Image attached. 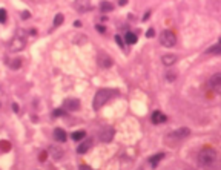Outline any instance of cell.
<instances>
[{
	"label": "cell",
	"mask_w": 221,
	"mask_h": 170,
	"mask_svg": "<svg viewBox=\"0 0 221 170\" xmlns=\"http://www.w3.org/2000/svg\"><path fill=\"white\" fill-rule=\"evenodd\" d=\"M207 54H221V43L215 44V46H212V48L207 51Z\"/></svg>",
	"instance_id": "ac0fdd59"
},
{
	"label": "cell",
	"mask_w": 221,
	"mask_h": 170,
	"mask_svg": "<svg viewBox=\"0 0 221 170\" xmlns=\"http://www.w3.org/2000/svg\"><path fill=\"white\" fill-rule=\"evenodd\" d=\"M150 120H152L154 124H161V123H166V121H167V116L163 112H160V111H155V112L152 113Z\"/></svg>",
	"instance_id": "8992f818"
},
{
	"label": "cell",
	"mask_w": 221,
	"mask_h": 170,
	"mask_svg": "<svg viewBox=\"0 0 221 170\" xmlns=\"http://www.w3.org/2000/svg\"><path fill=\"white\" fill-rule=\"evenodd\" d=\"M215 159H217V152L212 149V147H203L200 152H198V161H200V164H203V166H210V164H213L215 162Z\"/></svg>",
	"instance_id": "7a4b0ae2"
},
{
	"label": "cell",
	"mask_w": 221,
	"mask_h": 170,
	"mask_svg": "<svg viewBox=\"0 0 221 170\" xmlns=\"http://www.w3.org/2000/svg\"><path fill=\"white\" fill-rule=\"evenodd\" d=\"M146 37H149V39H152V37H155V29H154V28H149V29H147Z\"/></svg>",
	"instance_id": "603a6c76"
},
{
	"label": "cell",
	"mask_w": 221,
	"mask_h": 170,
	"mask_svg": "<svg viewBox=\"0 0 221 170\" xmlns=\"http://www.w3.org/2000/svg\"><path fill=\"white\" fill-rule=\"evenodd\" d=\"M63 20H65L63 14H57L55 15V18H54V26H60V25L63 23Z\"/></svg>",
	"instance_id": "ffe728a7"
},
{
	"label": "cell",
	"mask_w": 221,
	"mask_h": 170,
	"mask_svg": "<svg viewBox=\"0 0 221 170\" xmlns=\"http://www.w3.org/2000/svg\"><path fill=\"white\" fill-rule=\"evenodd\" d=\"M6 22V9H0V23H5Z\"/></svg>",
	"instance_id": "7402d4cb"
},
{
	"label": "cell",
	"mask_w": 221,
	"mask_h": 170,
	"mask_svg": "<svg viewBox=\"0 0 221 170\" xmlns=\"http://www.w3.org/2000/svg\"><path fill=\"white\" fill-rule=\"evenodd\" d=\"M124 42L128 43V44H135V43H137V35H135L134 32H126Z\"/></svg>",
	"instance_id": "4fadbf2b"
},
{
	"label": "cell",
	"mask_w": 221,
	"mask_h": 170,
	"mask_svg": "<svg viewBox=\"0 0 221 170\" xmlns=\"http://www.w3.org/2000/svg\"><path fill=\"white\" fill-rule=\"evenodd\" d=\"M189 133H191V130H189L187 127H181V129H178L177 132H174V133H172V137L184 138V137H189Z\"/></svg>",
	"instance_id": "7c38bea8"
},
{
	"label": "cell",
	"mask_w": 221,
	"mask_h": 170,
	"mask_svg": "<svg viewBox=\"0 0 221 170\" xmlns=\"http://www.w3.org/2000/svg\"><path fill=\"white\" fill-rule=\"evenodd\" d=\"M149 15H150V13H149V11H147L146 14L143 15V20H147V18H149Z\"/></svg>",
	"instance_id": "f546056e"
},
{
	"label": "cell",
	"mask_w": 221,
	"mask_h": 170,
	"mask_svg": "<svg viewBox=\"0 0 221 170\" xmlns=\"http://www.w3.org/2000/svg\"><path fill=\"white\" fill-rule=\"evenodd\" d=\"M22 17H23V18H29V13H23Z\"/></svg>",
	"instance_id": "4dcf8cb0"
},
{
	"label": "cell",
	"mask_w": 221,
	"mask_h": 170,
	"mask_svg": "<svg viewBox=\"0 0 221 170\" xmlns=\"http://www.w3.org/2000/svg\"><path fill=\"white\" fill-rule=\"evenodd\" d=\"M20 64H22V58H15L14 61L11 63V68H13V69H17V68H20Z\"/></svg>",
	"instance_id": "44dd1931"
},
{
	"label": "cell",
	"mask_w": 221,
	"mask_h": 170,
	"mask_svg": "<svg viewBox=\"0 0 221 170\" xmlns=\"http://www.w3.org/2000/svg\"><path fill=\"white\" fill-rule=\"evenodd\" d=\"M115 42H117V44L120 46V48H123V46H124V42H123V39H121L120 35H115Z\"/></svg>",
	"instance_id": "cb8c5ba5"
},
{
	"label": "cell",
	"mask_w": 221,
	"mask_h": 170,
	"mask_svg": "<svg viewBox=\"0 0 221 170\" xmlns=\"http://www.w3.org/2000/svg\"><path fill=\"white\" fill-rule=\"evenodd\" d=\"M95 29H97L98 32H106V28H104L103 25H97V26H95Z\"/></svg>",
	"instance_id": "484cf974"
},
{
	"label": "cell",
	"mask_w": 221,
	"mask_h": 170,
	"mask_svg": "<svg viewBox=\"0 0 221 170\" xmlns=\"http://www.w3.org/2000/svg\"><path fill=\"white\" fill-rule=\"evenodd\" d=\"M65 109H68V111H78L80 109V101L74 98L66 100L65 101Z\"/></svg>",
	"instance_id": "52a82bcc"
},
{
	"label": "cell",
	"mask_w": 221,
	"mask_h": 170,
	"mask_svg": "<svg viewBox=\"0 0 221 170\" xmlns=\"http://www.w3.org/2000/svg\"><path fill=\"white\" fill-rule=\"evenodd\" d=\"M160 43H161L164 48H172V46H175V43H177V35H175V32L171 31V29L163 31L161 34H160Z\"/></svg>",
	"instance_id": "3957f363"
},
{
	"label": "cell",
	"mask_w": 221,
	"mask_h": 170,
	"mask_svg": "<svg viewBox=\"0 0 221 170\" xmlns=\"http://www.w3.org/2000/svg\"><path fill=\"white\" fill-rule=\"evenodd\" d=\"M89 147H91V141L82 142V144L77 147V152H78V153H86V152L89 150Z\"/></svg>",
	"instance_id": "9a60e30c"
},
{
	"label": "cell",
	"mask_w": 221,
	"mask_h": 170,
	"mask_svg": "<svg viewBox=\"0 0 221 170\" xmlns=\"http://www.w3.org/2000/svg\"><path fill=\"white\" fill-rule=\"evenodd\" d=\"M161 60H163V64H166V66H171V64H174V63H175L177 57L174 55V54H166V55L161 57Z\"/></svg>",
	"instance_id": "30bf717a"
},
{
	"label": "cell",
	"mask_w": 221,
	"mask_h": 170,
	"mask_svg": "<svg viewBox=\"0 0 221 170\" xmlns=\"http://www.w3.org/2000/svg\"><path fill=\"white\" fill-rule=\"evenodd\" d=\"M13 111H14L15 113L18 112V104H15V103H14V104H13Z\"/></svg>",
	"instance_id": "f1b7e54d"
},
{
	"label": "cell",
	"mask_w": 221,
	"mask_h": 170,
	"mask_svg": "<svg viewBox=\"0 0 221 170\" xmlns=\"http://www.w3.org/2000/svg\"><path fill=\"white\" fill-rule=\"evenodd\" d=\"M112 8H114V6H112V3H109V2H103V3H102V11H103V13L112 11Z\"/></svg>",
	"instance_id": "d6986e66"
},
{
	"label": "cell",
	"mask_w": 221,
	"mask_h": 170,
	"mask_svg": "<svg viewBox=\"0 0 221 170\" xmlns=\"http://www.w3.org/2000/svg\"><path fill=\"white\" fill-rule=\"evenodd\" d=\"M45 159H46V152H42V153H40V161L43 162Z\"/></svg>",
	"instance_id": "83f0119b"
},
{
	"label": "cell",
	"mask_w": 221,
	"mask_h": 170,
	"mask_svg": "<svg viewBox=\"0 0 221 170\" xmlns=\"http://www.w3.org/2000/svg\"><path fill=\"white\" fill-rule=\"evenodd\" d=\"M54 138L57 140V141H66V138H68V135H66V132L63 130V129L57 127L55 130H54Z\"/></svg>",
	"instance_id": "9c48e42d"
},
{
	"label": "cell",
	"mask_w": 221,
	"mask_h": 170,
	"mask_svg": "<svg viewBox=\"0 0 221 170\" xmlns=\"http://www.w3.org/2000/svg\"><path fill=\"white\" fill-rule=\"evenodd\" d=\"M114 94H117V92L115 90H111V89H98L97 94H95V97H94V101H92V107L95 111H98L102 106H104V103H108L111 100V97Z\"/></svg>",
	"instance_id": "6da1fadb"
},
{
	"label": "cell",
	"mask_w": 221,
	"mask_h": 170,
	"mask_svg": "<svg viewBox=\"0 0 221 170\" xmlns=\"http://www.w3.org/2000/svg\"><path fill=\"white\" fill-rule=\"evenodd\" d=\"M86 137V130H75L72 133V140L74 141H80Z\"/></svg>",
	"instance_id": "5bb4252c"
},
{
	"label": "cell",
	"mask_w": 221,
	"mask_h": 170,
	"mask_svg": "<svg viewBox=\"0 0 221 170\" xmlns=\"http://www.w3.org/2000/svg\"><path fill=\"white\" fill-rule=\"evenodd\" d=\"M114 135H115V129L114 127H106L103 132L100 133V140H102L103 142H109L112 138H114Z\"/></svg>",
	"instance_id": "5b68a950"
},
{
	"label": "cell",
	"mask_w": 221,
	"mask_h": 170,
	"mask_svg": "<svg viewBox=\"0 0 221 170\" xmlns=\"http://www.w3.org/2000/svg\"><path fill=\"white\" fill-rule=\"evenodd\" d=\"M60 115H65V111H63V109H57V111H54V116H60Z\"/></svg>",
	"instance_id": "d4e9b609"
},
{
	"label": "cell",
	"mask_w": 221,
	"mask_h": 170,
	"mask_svg": "<svg viewBox=\"0 0 221 170\" xmlns=\"http://www.w3.org/2000/svg\"><path fill=\"white\" fill-rule=\"evenodd\" d=\"M23 48H25V40L20 39V37L14 39L13 43H11V51H20V49H23Z\"/></svg>",
	"instance_id": "ba28073f"
},
{
	"label": "cell",
	"mask_w": 221,
	"mask_h": 170,
	"mask_svg": "<svg viewBox=\"0 0 221 170\" xmlns=\"http://www.w3.org/2000/svg\"><path fill=\"white\" fill-rule=\"evenodd\" d=\"M209 87H210L215 94L221 95V72L212 75V77L209 78Z\"/></svg>",
	"instance_id": "277c9868"
},
{
	"label": "cell",
	"mask_w": 221,
	"mask_h": 170,
	"mask_svg": "<svg viewBox=\"0 0 221 170\" xmlns=\"http://www.w3.org/2000/svg\"><path fill=\"white\" fill-rule=\"evenodd\" d=\"M11 150V144L9 141H0V153H6V152H9Z\"/></svg>",
	"instance_id": "2e32d148"
},
{
	"label": "cell",
	"mask_w": 221,
	"mask_h": 170,
	"mask_svg": "<svg viewBox=\"0 0 221 170\" xmlns=\"http://www.w3.org/2000/svg\"><path fill=\"white\" fill-rule=\"evenodd\" d=\"M98 63L104 66V68H108V66H111L112 64V58H109V57H103V58H98Z\"/></svg>",
	"instance_id": "e0dca14e"
},
{
	"label": "cell",
	"mask_w": 221,
	"mask_h": 170,
	"mask_svg": "<svg viewBox=\"0 0 221 170\" xmlns=\"http://www.w3.org/2000/svg\"><path fill=\"white\" fill-rule=\"evenodd\" d=\"M163 158H164V153H157V155L150 156V158H149V164H150L152 167H157V166H158V162L161 161Z\"/></svg>",
	"instance_id": "8fae6325"
},
{
	"label": "cell",
	"mask_w": 221,
	"mask_h": 170,
	"mask_svg": "<svg viewBox=\"0 0 221 170\" xmlns=\"http://www.w3.org/2000/svg\"><path fill=\"white\" fill-rule=\"evenodd\" d=\"M74 25H75V26H77V28H80V26H82V22H78V20H77V22H75V23H74Z\"/></svg>",
	"instance_id": "1f68e13d"
},
{
	"label": "cell",
	"mask_w": 221,
	"mask_h": 170,
	"mask_svg": "<svg viewBox=\"0 0 221 170\" xmlns=\"http://www.w3.org/2000/svg\"><path fill=\"white\" fill-rule=\"evenodd\" d=\"M80 170H94V169H92V167H89V166H85V164H83V166H80Z\"/></svg>",
	"instance_id": "4316f807"
}]
</instances>
